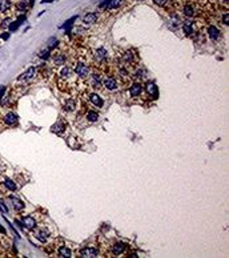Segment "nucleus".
Listing matches in <instances>:
<instances>
[{"label":"nucleus","mask_w":229,"mask_h":258,"mask_svg":"<svg viewBox=\"0 0 229 258\" xmlns=\"http://www.w3.org/2000/svg\"><path fill=\"white\" fill-rule=\"evenodd\" d=\"M75 72H76V75L79 76V77L84 79V77L88 76V73H89V68L85 65L84 63H77L76 65H75Z\"/></svg>","instance_id":"f257e3e1"},{"label":"nucleus","mask_w":229,"mask_h":258,"mask_svg":"<svg viewBox=\"0 0 229 258\" xmlns=\"http://www.w3.org/2000/svg\"><path fill=\"white\" fill-rule=\"evenodd\" d=\"M3 121H4L5 127H15V125H17L19 118H17V116H16V113L11 112V113H8V115L4 116V120H3Z\"/></svg>","instance_id":"f03ea898"},{"label":"nucleus","mask_w":229,"mask_h":258,"mask_svg":"<svg viewBox=\"0 0 229 258\" xmlns=\"http://www.w3.org/2000/svg\"><path fill=\"white\" fill-rule=\"evenodd\" d=\"M35 73H36V69H35L33 67H31V68H28L24 73H21V75L19 76L17 81H28V80L33 79V77H35Z\"/></svg>","instance_id":"7ed1b4c3"},{"label":"nucleus","mask_w":229,"mask_h":258,"mask_svg":"<svg viewBox=\"0 0 229 258\" xmlns=\"http://www.w3.org/2000/svg\"><path fill=\"white\" fill-rule=\"evenodd\" d=\"M125 249H127V245H125L124 242H117V244H115L113 246H112V254H115V256H120V254H122L125 251Z\"/></svg>","instance_id":"20e7f679"},{"label":"nucleus","mask_w":229,"mask_h":258,"mask_svg":"<svg viewBox=\"0 0 229 258\" xmlns=\"http://www.w3.org/2000/svg\"><path fill=\"white\" fill-rule=\"evenodd\" d=\"M97 250L96 249H92V247H85V249H83L81 251H80V256L81 257H89V258H92V257H97Z\"/></svg>","instance_id":"39448f33"},{"label":"nucleus","mask_w":229,"mask_h":258,"mask_svg":"<svg viewBox=\"0 0 229 258\" xmlns=\"http://www.w3.org/2000/svg\"><path fill=\"white\" fill-rule=\"evenodd\" d=\"M141 92H143V87H141V84H138V83L133 84V85L131 87V89H129L131 96H133V97H137V96H140Z\"/></svg>","instance_id":"423d86ee"},{"label":"nucleus","mask_w":229,"mask_h":258,"mask_svg":"<svg viewBox=\"0 0 229 258\" xmlns=\"http://www.w3.org/2000/svg\"><path fill=\"white\" fill-rule=\"evenodd\" d=\"M23 224H24V226L25 228H28V229H35L36 228V221H35V218L33 217H30V216H27V217H24L23 218Z\"/></svg>","instance_id":"0eeeda50"},{"label":"nucleus","mask_w":229,"mask_h":258,"mask_svg":"<svg viewBox=\"0 0 229 258\" xmlns=\"http://www.w3.org/2000/svg\"><path fill=\"white\" fill-rule=\"evenodd\" d=\"M104 87L107 89H109V91H113V89L117 88V81H116L113 77H108L104 81Z\"/></svg>","instance_id":"6e6552de"},{"label":"nucleus","mask_w":229,"mask_h":258,"mask_svg":"<svg viewBox=\"0 0 229 258\" xmlns=\"http://www.w3.org/2000/svg\"><path fill=\"white\" fill-rule=\"evenodd\" d=\"M11 202H12V206H14L15 210H23L24 209V202H21L19 198L11 197Z\"/></svg>","instance_id":"1a4fd4ad"},{"label":"nucleus","mask_w":229,"mask_h":258,"mask_svg":"<svg viewBox=\"0 0 229 258\" xmlns=\"http://www.w3.org/2000/svg\"><path fill=\"white\" fill-rule=\"evenodd\" d=\"M145 88H147V92L149 93V95H153L154 97H157V96H159V91H157V87L154 85L153 83H148Z\"/></svg>","instance_id":"9d476101"},{"label":"nucleus","mask_w":229,"mask_h":258,"mask_svg":"<svg viewBox=\"0 0 229 258\" xmlns=\"http://www.w3.org/2000/svg\"><path fill=\"white\" fill-rule=\"evenodd\" d=\"M183 31L185 32V35H191L192 32H193V21H191V20L184 21V24H183Z\"/></svg>","instance_id":"9b49d317"},{"label":"nucleus","mask_w":229,"mask_h":258,"mask_svg":"<svg viewBox=\"0 0 229 258\" xmlns=\"http://www.w3.org/2000/svg\"><path fill=\"white\" fill-rule=\"evenodd\" d=\"M208 32H209V36H211L212 40H216V39H218V36H220V31H218V28H216L215 25H211V27L208 28Z\"/></svg>","instance_id":"f8f14e48"},{"label":"nucleus","mask_w":229,"mask_h":258,"mask_svg":"<svg viewBox=\"0 0 229 258\" xmlns=\"http://www.w3.org/2000/svg\"><path fill=\"white\" fill-rule=\"evenodd\" d=\"M95 56H96V60H97V61L105 60V59H107V51H105L104 48H100V49L96 51Z\"/></svg>","instance_id":"ddd939ff"},{"label":"nucleus","mask_w":229,"mask_h":258,"mask_svg":"<svg viewBox=\"0 0 229 258\" xmlns=\"http://www.w3.org/2000/svg\"><path fill=\"white\" fill-rule=\"evenodd\" d=\"M96 20H97V15L96 14H87L84 16V19H83V21H84L85 24H92V23H95Z\"/></svg>","instance_id":"4468645a"},{"label":"nucleus","mask_w":229,"mask_h":258,"mask_svg":"<svg viewBox=\"0 0 229 258\" xmlns=\"http://www.w3.org/2000/svg\"><path fill=\"white\" fill-rule=\"evenodd\" d=\"M4 186H5V189L9 190V192H15L16 190V184L12 181V180H9V178L4 180Z\"/></svg>","instance_id":"2eb2a0df"},{"label":"nucleus","mask_w":229,"mask_h":258,"mask_svg":"<svg viewBox=\"0 0 229 258\" xmlns=\"http://www.w3.org/2000/svg\"><path fill=\"white\" fill-rule=\"evenodd\" d=\"M89 99H91V101H92L96 106H103V100H101V97H99L96 93H92V95L89 96Z\"/></svg>","instance_id":"dca6fc26"},{"label":"nucleus","mask_w":229,"mask_h":258,"mask_svg":"<svg viewBox=\"0 0 229 258\" xmlns=\"http://www.w3.org/2000/svg\"><path fill=\"white\" fill-rule=\"evenodd\" d=\"M11 8L9 0H0V12H7Z\"/></svg>","instance_id":"f3484780"},{"label":"nucleus","mask_w":229,"mask_h":258,"mask_svg":"<svg viewBox=\"0 0 229 258\" xmlns=\"http://www.w3.org/2000/svg\"><path fill=\"white\" fill-rule=\"evenodd\" d=\"M59 256L60 257H72V253H71V250L68 249V247L60 246L59 247Z\"/></svg>","instance_id":"a211bd4d"},{"label":"nucleus","mask_w":229,"mask_h":258,"mask_svg":"<svg viewBox=\"0 0 229 258\" xmlns=\"http://www.w3.org/2000/svg\"><path fill=\"white\" fill-rule=\"evenodd\" d=\"M122 2H124V0H109V3H108V5H107V8H108V9L117 8V7H120V5L122 4Z\"/></svg>","instance_id":"6ab92c4d"},{"label":"nucleus","mask_w":229,"mask_h":258,"mask_svg":"<svg viewBox=\"0 0 229 258\" xmlns=\"http://www.w3.org/2000/svg\"><path fill=\"white\" fill-rule=\"evenodd\" d=\"M36 238L40 240L41 242H46L47 238H48V231H44V230H40V231H36Z\"/></svg>","instance_id":"aec40b11"},{"label":"nucleus","mask_w":229,"mask_h":258,"mask_svg":"<svg viewBox=\"0 0 229 258\" xmlns=\"http://www.w3.org/2000/svg\"><path fill=\"white\" fill-rule=\"evenodd\" d=\"M122 60H124L125 64H132V61H133V52H132V51L125 52L124 53V57H122Z\"/></svg>","instance_id":"412c9836"},{"label":"nucleus","mask_w":229,"mask_h":258,"mask_svg":"<svg viewBox=\"0 0 229 258\" xmlns=\"http://www.w3.org/2000/svg\"><path fill=\"white\" fill-rule=\"evenodd\" d=\"M75 108H76V102H75V100H67V102H65V106H64V109H65L67 112H71V111H73Z\"/></svg>","instance_id":"4be33fe9"},{"label":"nucleus","mask_w":229,"mask_h":258,"mask_svg":"<svg viewBox=\"0 0 229 258\" xmlns=\"http://www.w3.org/2000/svg\"><path fill=\"white\" fill-rule=\"evenodd\" d=\"M184 15H185V16H189V17L195 15V11H193V7H192V5H185V7H184Z\"/></svg>","instance_id":"5701e85b"},{"label":"nucleus","mask_w":229,"mask_h":258,"mask_svg":"<svg viewBox=\"0 0 229 258\" xmlns=\"http://www.w3.org/2000/svg\"><path fill=\"white\" fill-rule=\"evenodd\" d=\"M63 131H64V127L60 124V122H57V124H55L52 127V132H55V133H57V134L63 133Z\"/></svg>","instance_id":"b1692460"},{"label":"nucleus","mask_w":229,"mask_h":258,"mask_svg":"<svg viewBox=\"0 0 229 258\" xmlns=\"http://www.w3.org/2000/svg\"><path fill=\"white\" fill-rule=\"evenodd\" d=\"M87 118H88L89 121H97L99 120V115L96 113V112H88Z\"/></svg>","instance_id":"393cba45"},{"label":"nucleus","mask_w":229,"mask_h":258,"mask_svg":"<svg viewBox=\"0 0 229 258\" xmlns=\"http://www.w3.org/2000/svg\"><path fill=\"white\" fill-rule=\"evenodd\" d=\"M64 61H65L64 55H59V56L55 57V65H61V64H64Z\"/></svg>","instance_id":"a878e982"},{"label":"nucleus","mask_w":229,"mask_h":258,"mask_svg":"<svg viewBox=\"0 0 229 258\" xmlns=\"http://www.w3.org/2000/svg\"><path fill=\"white\" fill-rule=\"evenodd\" d=\"M47 46H48V49H49V51L52 49V48L56 47V46H57V40H56V37H51L49 40H48V44H47Z\"/></svg>","instance_id":"bb28decb"},{"label":"nucleus","mask_w":229,"mask_h":258,"mask_svg":"<svg viewBox=\"0 0 229 258\" xmlns=\"http://www.w3.org/2000/svg\"><path fill=\"white\" fill-rule=\"evenodd\" d=\"M60 75L63 76V77H69V75H71V69L68 68V67H65V68H63V71L60 72Z\"/></svg>","instance_id":"cd10ccee"},{"label":"nucleus","mask_w":229,"mask_h":258,"mask_svg":"<svg viewBox=\"0 0 229 258\" xmlns=\"http://www.w3.org/2000/svg\"><path fill=\"white\" fill-rule=\"evenodd\" d=\"M19 25H20V23H19V21L11 23V24H9V31H16V30L19 28Z\"/></svg>","instance_id":"c85d7f7f"},{"label":"nucleus","mask_w":229,"mask_h":258,"mask_svg":"<svg viewBox=\"0 0 229 258\" xmlns=\"http://www.w3.org/2000/svg\"><path fill=\"white\" fill-rule=\"evenodd\" d=\"M39 56H40L41 59H48V57H49V49H47V51H41Z\"/></svg>","instance_id":"c756f323"},{"label":"nucleus","mask_w":229,"mask_h":258,"mask_svg":"<svg viewBox=\"0 0 229 258\" xmlns=\"http://www.w3.org/2000/svg\"><path fill=\"white\" fill-rule=\"evenodd\" d=\"M25 7H27V4H25V0H23V2H20L17 4V9H19V11H24Z\"/></svg>","instance_id":"7c9ffc66"},{"label":"nucleus","mask_w":229,"mask_h":258,"mask_svg":"<svg viewBox=\"0 0 229 258\" xmlns=\"http://www.w3.org/2000/svg\"><path fill=\"white\" fill-rule=\"evenodd\" d=\"M100 8H104V7H107L108 5V3H109V0H100Z\"/></svg>","instance_id":"2f4dec72"},{"label":"nucleus","mask_w":229,"mask_h":258,"mask_svg":"<svg viewBox=\"0 0 229 258\" xmlns=\"http://www.w3.org/2000/svg\"><path fill=\"white\" fill-rule=\"evenodd\" d=\"M228 20H229V15L228 14H224V16H222V23L228 25Z\"/></svg>","instance_id":"473e14b6"},{"label":"nucleus","mask_w":229,"mask_h":258,"mask_svg":"<svg viewBox=\"0 0 229 258\" xmlns=\"http://www.w3.org/2000/svg\"><path fill=\"white\" fill-rule=\"evenodd\" d=\"M154 3H156L157 5H164V4H167V0H153Z\"/></svg>","instance_id":"72a5a7b5"},{"label":"nucleus","mask_w":229,"mask_h":258,"mask_svg":"<svg viewBox=\"0 0 229 258\" xmlns=\"http://www.w3.org/2000/svg\"><path fill=\"white\" fill-rule=\"evenodd\" d=\"M4 92H5V88H4V87H2V88H0V99L3 97V95H4Z\"/></svg>","instance_id":"f704fd0d"},{"label":"nucleus","mask_w":229,"mask_h":258,"mask_svg":"<svg viewBox=\"0 0 229 258\" xmlns=\"http://www.w3.org/2000/svg\"><path fill=\"white\" fill-rule=\"evenodd\" d=\"M3 172H4V164H3L2 161H0V175H2Z\"/></svg>","instance_id":"c9c22d12"},{"label":"nucleus","mask_w":229,"mask_h":258,"mask_svg":"<svg viewBox=\"0 0 229 258\" xmlns=\"http://www.w3.org/2000/svg\"><path fill=\"white\" fill-rule=\"evenodd\" d=\"M8 24H9V20L7 19V20H4V23H2V27H3V28H5Z\"/></svg>","instance_id":"e433bc0d"},{"label":"nucleus","mask_w":229,"mask_h":258,"mask_svg":"<svg viewBox=\"0 0 229 258\" xmlns=\"http://www.w3.org/2000/svg\"><path fill=\"white\" fill-rule=\"evenodd\" d=\"M2 37L4 39V40H7V39L9 37V35H8V33H3V35H2Z\"/></svg>","instance_id":"4c0bfd02"}]
</instances>
